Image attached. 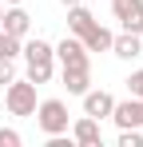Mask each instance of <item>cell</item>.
<instances>
[{"label":"cell","mask_w":143,"mask_h":147,"mask_svg":"<svg viewBox=\"0 0 143 147\" xmlns=\"http://www.w3.org/2000/svg\"><path fill=\"white\" fill-rule=\"evenodd\" d=\"M68 131H72V143H80V147H99V143H103L99 119H92V115H80Z\"/></svg>","instance_id":"cell-8"},{"label":"cell","mask_w":143,"mask_h":147,"mask_svg":"<svg viewBox=\"0 0 143 147\" xmlns=\"http://www.w3.org/2000/svg\"><path fill=\"white\" fill-rule=\"evenodd\" d=\"M80 40H84V48H88V52H111V32L99 24V20H95V24L80 36Z\"/></svg>","instance_id":"cell-12"},{"label":"cell","mask_w":143,"mask_h":147,"mask_svg":"<svg viewBox=\"0 0 143 147\" xmlns=\"http://www.w3.org/2000/svg\"><path fill=\"white\" fill-rule=\"evenodd\" d=\"M60 80H64L68 96H84L92 88V68H60Z\"/></svg>","instance_id":"cell-10"},{"label":"cell","mask_w":143,"mask_h":147,"mask_svg":"<svg viewBox=\"0 0 143 147\" xmlns=\"http://www.w3.org/2000/svg\"><path fill=\"white\" fill-rule=\"evenodd\" d=\"M32 119H36V127L44 131V135H64L72 127V115H68V103L64 99H40L36 103V111H32Z\"/></svg>","instance_id":"cell-2"},{"label":"cell","mask_w":143,"mask_h":147,"mask_svg":"<svg viewBox=\"0 0 143 147\" xmlns=\"http://www.w3.org/2000/svg\"><path fill=\"white\" fill-rule=\"evenodd\" d=\"M36 84L24 76V80H12V84H4V107H8V115H20L28 119L32 111H36Z\"/></svg>","instance_id":"cell-3"},{"label":"cell","mask_w":143,"mask_h":147,"mask_svg":"<svg viewBox=\"0 0 143 147\" xmlns=\"http://www.w3.org/2000/svg\"><path fill=\"white\" fill-rule=\"evenodd\" d=\"M80 99H84V115H92V119H107L111 107H115V96L103 92V88H88Z\"/></svg>","instance_id":"cell-7"},{"label":"cell","mask_w":143,"mask_h":147,"mask_svg":"<svg viewBox=\"0 0 143 147\" xmlns=\"http://www.w3.org/2000/svg\"><path fill=\"white\" fill-rule=\"evenodd\" d=\"M107 119L115 123L119 131H123V127H143V99H135V96L115 99V107H111V115H107Z\"/></svg>","instance_id":"cell-5"},{"label":"cell","mask_w":143,"mask_h":147,"mask_svg":"<svg viewBox=\"0 0 143 147\" xmlns=\"http://www.w3.org/2000/svg\"><path fill=\"white\" fill-rule=\"evenodd\" d=\"M92 24H95V16L84 8V4H72V8H68V32H72V36H84Z\"/></svg>","instance_id":"cell-13"},{"label":"cell","mask_w":143,"mask_h":147,"mask_svg":"<svg viewBox=\"0 0 143 147\" xmlns=\"http://www.w3.org/2000/svg\"><path fill=\"white\" fill-rule=\"evenodd\" d=\"M60 4H64V8H72V4H84V0H60Z\"/></svg>","instance_id":"cell-19"},{"label":"cell","mask_w":143,"mask_h":147,"mask_svg":"<svg viewBox=\"0 0 143 147\" xmlns=\"http://www.w3.org/2000/svg\"><path fill=\"white\" fill-rule=\"evenodd\" d=\"M0 28H4V32H12V36H28V32H32V16H28V12H24L20 4H4V20H0Z\"/></svg>","instance_id":"cell-9"},{"label":"cell","mask_w":143,"mask_h":147,"mask_svg":"<svg viewBox=\"0 0 143 147\" xmlns=\"http://www.w3.org/2000/svg\"><path fill=\"white\" fill-rule=\"evenodd\" d=\"M127 96L143 99V68H139V72H131V76H127Z\"/></svg>","instance_id":"cell-16"},{"label":"cell","mask_w":143,"mask_h":147,"mask_svg":"<svg viewBox=\"0 0 143 147\" xmlns=\"http://www.w3.org/2000/svg\"><path fill=\"white\" fill-rule=\"evenodd\" d=\"M0 20H4V4H0Z\"/></svg>","instance_id":"cell-21"},{"label":"cell","mask_w":143,"mask_h":147,"mask_svg":"<svg viewBox=\"0 0 143 147\" xmlns=\"http://www.w3.org/2000/svg\"><path fill=\"white\" fill-rule=\"evenodd\" d=\"M111 12L123 32H139L143 36V0H111Z\"/></svg>","instance_id":"cell-6"},{"label":"cell","mask_w":143,"mask_h":147,"mask_svg":"<svg viewBox=\"0 0 143 147\" xmlns=\"http://www.w3.org/2000/svg\"><path fill=\"white\" fill-rule=\"evenodd\" d=\"M111 52L119 60H135L143 52V36L139 32H119V36H111Z\"/></svg>","instance_id":"cell-11"},{"label":"cell","mask_w":143,"mask_h":147,"mask_svg":"<svg viewBox=\"0 0 143 147\" xmlns=\"http://www.w3.org/2000/svg\"><path fill=\"white\" fill-rule=\"evenodd\" d=\"M0 147H20V131L16 127H0Z\"/></svg>","instance_id":"cell-17"},{"label":"cell","mask_w":143,"mask_h":147,"mask_svg":"<svg viewBox=\"0 0 143 147\" xmlns=\"http://www.w3.org/2000/svg\"><path fill=\"white\" fill-rule=\"evenodd\" d=\"M20 56H24V72H28V80L40 88V84H48L52 76H56V48L48 44V40H28L24 36V44H20Z\"/></svg>","instance_id":"cell-1"},{"label":"cell","mask_w":143,"mask_h":147,"mask_svg":"<svg viewBox=\"0 0 143 147\" xmlns=\"http://www.w3.org/2000/svg\"><path fill=\"white\" fill-rule=\"evenodd\" d=\"M16 80V68H12V60H0V88L4 84H12Z\"/></svg>","instance_id":"cell-18"},{"label":"cell","mask_w":143,"mask_h":147,"mask_svg":"<svg viewBox=\"0 0 143 147\" xmlns=\"http://www.w3.org/2000/svg\"><path fill=\"white\" fill-rule=\"evenodd\" d=\"M0 4H24V0H0Z\"/></svg>","instance_id":"cell-20"},{"label":"cell","mask_w":143,"mask_h":147,"mask_svg":"<svg viewBox=\"0 0 143 147\" xmlns=\"http://www.w3.org/2000/svg\"><path fill=\"white\" fill-rule=\"evenodd\" d=\"M20 36H12V32H4V28H0V60H16V56H20Z\"/></svg>","instance_id":"cell-14"},{"label":"cell","mask_w":143,"mask_h":147,"mask_svg":"<svg viewBox=\"0 0 143 147\" xmlns=\"http://www.w3.org/2000/svg\"><path fill=\"white\" fill-rule=\"evenodd\" d=\"M52 48H56V64H60V68H92V52L84 48L80 36H64V40L52 44Z\"/></svg>","instance_id":"cell-4"},{"label":"cell","mask_w":143,"mask_h":147,"mask_svg":"<svg viewBox=\"0 0 143 147\" xmlns=\"http://www.w3.org/2000/svg\"><path fill=\"white\" fill-rule=\"evenodd\" d=\"M119 147H143L139 127H123V131H119Z\"/></svg>","instance_id":"cell-15"}]
</instances>
